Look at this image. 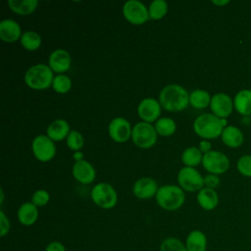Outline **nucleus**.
<instances>
[{
    "label": "nucleus",
    "mask_w": 251,
    "mask_h": 251,
    "mask_svg": "<svg viewBox=\"0 0 251 251\" xmlns=\"http://www.w3.org/2000/svg\"><path fill=\"white\" fill-rule=\"evenodd\" d=\"M159 102L165 110L178 112L187 107L189 103V95L179 84H169L161 90Z\"/></svg>",
    "instance_id": "nucleus-1"
},
{
    "label": "nucleus",
    "mask_w": 251,
    "mask_h": 251,
    "mask_svg": "<svg viewBox=\"0 0 251 251\" xmlns=\"http://www.w3.org/2000/svg\"><path fill=\"white\" fill-rule=\"evenodd\" d=\"M224 128L222 119L209 113L198 116L193 123L195 133L205 139H212L222 135Z\"/></svg>",
    "instance_id": "nucleus-2"
},
{
    "label": "nucleus",
    "mask_w": 251,
    "mask_h": 251,
    "mask_svg": "<svg viewBox=\"0 0 251 251\" xmlns=\"http://www.w3.org/2000/svg\"><path fill=\"white\" fill-rule=\"evenodd\" d=\"M155 198L158 205L164 210L175 211L182 206L185 195L180 186L166 184L158 188Z\"/></svg>",
    "instance_id": "nucleus-3"
},
{
    "label": "nucleus",
    "mask_w": 251,
    "mask_h": 251,
    "mask_svg": "<svg viewBox=\"0 0 251 251\" xmlns=\"http://www.w3.org/2000/svg\"><path fill=\"white\" fill-rule=\"evenodd\" d=\"M53 79V71L45 64L33 65L28 68L25 74V81L26 85L36 90H42L50 87Z\"/></svg>",
    "instance_id": "nucleus-4"
},
{
    "label": "nucleus",
    "mask_w": 251,
    "mask_h": 251,
    "mask_svg": "<svg viewBox=\"0 0 251 251\" xmlns=\"http://www.w3.org/2000/svg\"><path fill=\"white\" fill-rule=\"evenodd\" d=\"M92 201L102 209H112L118 201V194L115 188L106 182H100L91 189Z\"/></svg>",
    "instance_id": "nucleus-5"
},
{
    "label": "nucleus",
    "mask_w": 251,
    "mask_h": 251,
    "mask_svg": "<svg viewBox=\"0 0 251 251\" xmlns=\"http://www.w3.org/2000/svg\"><path fill=\"white\" fill-rule=\"evenodd\" d=\"M157 131L155 127L146 122L137 123L131 131L133 143L143 149L152 147L157 141Z\"/></svg>",
    "instance_id": "nucleus-6"
},
{
    "label": "nucleus",
    "mask_w": 251,
    "mask_h": 251,
    "mask_svg": "<svg viewBox=\"0 0 251 251\" xmlns=\"http://www.w3.org/2000/svg\"><path fill=\"white\" fill-rule=\"evenodd\" d=\"M177 182L182 189L193 192L203 188L204 177L194 168L183 167L177 174Z\"/></svg>",
    "instance_id": "nucleus-7"
},
{
    "label": "nucleus",
    "mask_w": 251,
    "mask_h": 251,
    "mask_svg": "<svg viewBox=\"0 0 251 251\" xmlns=\"http://www.w3.org/2000/svg\"><path fill=\"white\" fill-rule=\"evenodd\" d=\"M202 164L206 171L217 176L226 173L229 168V160L226 155L214 150L203 155Z\"/></svg>",
    "instance_id": "nucleus-8"
},
{
    "label": "nucleus",
    "mask_w": 251,
    "mask_h": 251,
    "mask_svg": "<svg viewBox=\"0 0 251 251\" xmlns=\"http://www.w3.org/2000/svg\"><path fill=\"white\" fill-rule=\"evenodd\" d=\"M31 149L34 157L41 162L52 160L56 154L54 141L44 134L35 136L31 144Z\"/></svg>",
    "instance_id": "nucleus-9"
},
{
    "label": "nucleus",
    "mask_w": 251,
    "mask_h": 251,
    "mask_svg": "<svg viewBox=\"0 0 251 251\" xmlns=\"http://www.w3.org/2000/svg\"><path fill=\"white\" fill-rule=\"evenodd\" d=\"M124 17L133 25H142L149 19L148 8L138 0H128L123 6Z\"/></svg>",
    "instance_id": "nucleus-10"
},
{
    "label": "nucleus",
    "mask_w": 251,
    "mask_h": 251,
    "mask_svg": "<svg viewBox=\"0 0 251 251\" xmlns=\"http://www.w3.org/2000/svg\"><path fill=\"white\" fill-rule=\"evenodd\" d=\"M131 127L127 120L122 117L114 118L108 126V132L110 137L119 143H123L128 140L131 136Z\"/></svg>",
    "instance_id": "nucleus-11"
},
{
    "label": "nucleus",
    "mask_w": 251,
    "mask_h": 251,
    "mask_svg": "<svg viewBox=\"0 0 251 251\" xmlns=\"http://www.w3.org/2000/svg\"><path fill=\"white\" fill-rule=\"evenodd\" d=\"M210 107L212 113L220 119H226L233 110V101L226 93H217L212 96Z\"/></svg>",
    "instance_id": "nucleus-12"
},
{
    "label": "nucleus",
    "mask_w": 251,
    "mask_h": 251,
    "mask_svg": "<svg viewBox=\"0 0 251 251\" xmlns=\"http://www.w3.org/2000/svg\"><path fill=\"white\" fill-rule=\"evenodd\" d=\"M137 113L144 122L150 124L160 117L161 104L154 98H145L138 104Z\"/></svg>",
    "instance_id": "nucleus-13"
},
{
    "label": "nucleus",
    "mask_w": 251,
    "mask_h": 251,
    "mask_svg": "<svg viewBox=\"0 0 251 251\" xmlns=\"http://www.w3.org/2000/svg\"><path fill=\"white\" fill-rule=\"evenodd\" d=\"M71 61V55L67 50L56 49L50 54L48 63L53 72L61 75L70 69Z\"/></svg>",
    "instance_id": "nucleus-14"
},
{
    "label": "nucleus",
    "mask_w": 251,
    "mask_h": 251,
    "mask_svg": "<svg viewBox=\"0 0 251 251\" xmlns=\"http://www.w3.org/2000/svg\"><path fill=\"white\" fill-rule=\"evenodd\" d=\"M158 188L157 182L153 178L141 177L134 182L132 191L139 199H149L156 195Z\"/></svg>",
    "instance_id": "nucleus-15"
},
{
    "label": "nucleus",
    "mask_w": 251,
    "mask_h": 251,
    "mask_svg": "<svg viewBox=\"0 0 251 251\" xmlns=\"http://www.w3.org/2000/svg\"><path fill=\"white\" fill-rule=\"evenodd\" d=\"M73 176L80 183H91L96 176L94 167L87 161L81 160L75 162L73 167Z\"/></svg>",
    "instance_id": "nucleus-16"
},
{
    "label": "nucleus",
    "mask_w": 251,
    "mask_h": 251,
    "mask_svg": "<svg viewBox=\"0 0 251 251\" xmlns=\"http://www.w3.org/2000/svg\"><path fill=\"white\" fill-rule=\"evenodd\" d=\"M22 30L20 25L12 20L5 19L0 23V38L5 42H15L21 39Z\"/></svg>",
    "instance_id": "nucleus-17"
},
{
    "label": "nucleus",
    "mask_w": 251,
    "mask_h": 251,
    "mask_svg": "<svg viewBox=\"0 0 251 251\" xmlns=\"http://www.w3.org/2000/svg\"><path fill=\"white\" fill-rule=\"evenodd\" d=\"M38 218V209L32 202H25L18 210V220L23 226L33 225Z\"/></svg>",
    "instance_id": "nucleus-18"
},
{
    "label": "nucleus",
    "mask_w": 251,
    "mask_h": 251,
    "mask_svg": "<svg viewBox=\"0 0 251 251\" xmlns=\"http://www.w3.org/2000/svg\"><path fill=\"white\" fill-rule=\"evenodd\" d=\"M47 136L53 141H60L68 136L70 133V126L67 121L58 119L53 121L47 127Z\"/></svg>",
    "instance_id": "nucleus-19"
},
{
    "label": "nucleus",
    "mask_w": 251,
    "mask_h": 251,
    "mask_svg": "<svg viewBox=\"0 0 251 251\" xmlns=\"http://www.w3.org/2000/svg\"><path fill=\"white\" fill-rule=\"evenodd\" d=\"M184 244L187 251H206L208 242L203 231L194 229L188 233Z\"/></svg>",
    "instance_id": "nucleus-20"
},
{
    "label": "nucleus",
    "mask_w": 251,
    "mask_h": 251,
    "mask_svg": "<svg viewBox=\"0 0 251 251\" xmlns=\"http://www.w3.org/2000/svg\"><path fill=\"white\" fill-rule=\"evenodd\" d=\"M197 202L204 210L211 211L218 206L219 196L215 189L204 187L197 194Z\"/></svg>",
    "instance_id": "nucleus-21"
},
{
    "label": "nucleus",
    "mask_w": 251,
    "mask_h": 251,
    "mask_svg": "<svg viewBox=\"0 0 251 251\" xmlns=\"http://www.w3.org/2000/svg\"><path fill=\"white\" fill-rule=\"evenodd\" d=\"M222 140L223 142L231 148L239 147L244 140V136L242 131L234 126H227L224 128L222 132Z\"/></svg>",
    "instance_id": "nucleus-22"
},
{
    "label": "nucleus",
    "mask_w": 251,
    "mask_h": 251,
    "mask_svg": "<svg viewBox=\"0 0 251 251\" xmlns=\"http://www.w3.org/2000/svg\"><path fill=\"white\" fill-rule=\"evenodd\" d=\"M233 106L240 115H251V90L242 89L238 91L234 97Z\"/></svg>",
    "instance_id": "nucleus-23"
},
{
    "label": "nucleus",
    "mask_w": 251,
    "mask_h": 251,
    "mask_svg": "<svg viewBox=\"0 0 251 251\" xmlns=\"http://www.w3.org/2000/svg\"><path fill=\"white\" fill-rule=\"evenodd\" d=\"M10 9L19 15H29L33 13L38 5L37 0H9Z\"/></svg>",
    "instance_id": "nucleus-24"
},
{
    "label": "nucleus",
    "mask_w": 251,
    "mask_h": 251,
    "mask_svg": "<svg viewBox=\"0 0 251 251\" xmlns=\"http://www.w3.org/2000/svg\"><path fill=\"white\" fill-rule=\"evenodd\" d=\"M203 159L202 152L197 147H188L184 149V151L181 154V161L185 165V167H191L194 168L195 166H198Z\"/></svg>",
    "instance_id": "nucleus-25"
},
{
    "label": "nucleus",
    "mask_w": 251,
    "mask_h": 251,
    "mask_svg": "<svg viewBox=\"0 0 251 251\" xmlns=\"http://www.w3.org/2000/svg\"><path fill=\"white\" fill-rule=\"evenodd\" d=\"M211 96L209 92L203 89L193 90L189 94V104L197 109L206 108L211 103Z\"/></svg>",
    "instance_id": "nucleus-26"
},
{
    "label": "nucleus",
    "mask_w": 251,
    "mask_h": 251,
    "mask_svg": "<svg viewBox=\"0 0 251 251\" xmlns=\"http://www.w3.org/2000/svg\"><path fill=\"white\" fill-rule=\"evenodd\" d=\"M21 44L22 46L28 50L34 51L38 49L41 45V37L40 35L33 30H26L21 36Z\"/></svg>",
    "instance_id": "nucleus-27"
},
{
    "label": "nucleus",
    "mask_w": 251,
    "mask_h": 251,
    "mask_svg": "<svg viewBox=\"0 0 251 251\" xmlns=\"http://www.w3.org/2000/svg\"><path fill=\"white\" fill-rule=\"evenodd\" d=\"M155 129L159 135L170 136L175 133L176 126L173 119L168 117L159 118L155 123Z\"/></svg>",
    "instance_id": "nucleus-28"
},
{
    "label": "nucleus",
    "mask_w": 251,
    "mask_h": 251,
    "mask_svg": "<svg viewBox=\"0 0 251 251\" xmlns=\"http://www.w3.org/2000/svg\"><path fill=\"white\" fill-rule=\"evenodd\" d=\"M149 18L152 20H160L168 13V3L165 0H154L150 3Z\"/></svg>",
    "instance_id": "nucleus-29"
},
{
    "label": "nucleus",
    "mask_w": 251,
    "mask_h": 251,
    "mask_svg": "<svg viewBox=\"0 0 251 251\" xmlns=\"http://www.w3.org/2000/svg\"><path fill=\"white\" fill-rule=\"evenodd\" d=\"M52 87L58 93H67L72 87V80L64 74L58 75L53 79Z\"/></svg>",
    "instance_id": "nucleus-30"
},
{
    "label": "nucleus",
    "mask_w": 251,
    "mask_h": 251,
    "mask_svg": "<svg viewBox=\"0 0 251 251\" xmlns=\"http://www.w3.org/2000/svg\"><path fill=\"white\" fill-rule=\"evenodd\" d=\"M160 251H187L185 244L176 237H167L160 244Z\"/></svg>",
    "instance_id": "nucleus-31"
},
{
    "label": "nucleus",
    "mask_w": 251,
    "mask_h": 251,
    "mask_svg": "<svg viewBox=\"0 0 251 251\" xmlns=\"http://www.w3.org/2000/svg\"><path fill=\"white\" fill-rule=\"evenodd\" d=\"M84 144V138L82 134L77 130H71L67 136V145L69 149L76 152L80 151Z\"/></svg>",
    "instance_id": "nucleus-32"
},
{
    "label": "nucleus",
    "mask_w": 251,
    "mask_h": 251,
    "mask_svg": "<svg viewBox=\"0 0 251 251\" xmlns=\"http://www.w3.org/2000/svg\"><path fill=\"white\" fill-rule=\"evenodd\" d=\"M236 168L242 176H251V155L241 156L236 163Z\"/></svg>",
    "instance_id": "nucleus-33"
},
{
    "label": "nucleus",
    "mask_w": 251,
    "mask_h": 251,
    "mask_svg": "<svg viewBox=\"0 0 251 251\" xmlns=\"http://www.w3.org/2000/svg\"><path fill=\"white\" fill-rule=\"evenodd\" d=\"M49 199H50V195L45 189H38L31 196V202L36 207L45 206L49 202Z\"/></svg>",
    "instance_id": "nucleus-34"
},
{
    "label": "nucleus",
    "mask_w": 251,
    "mask_h": 251,
    "mask_svg": "<svg viewBox=\"0 0 251 251\" xmlns=\"http://www.w3.org/2000/svg\"><path fill=\"white\" fill-rule=\"evenodd\" d=\"M10 230V221L3 211H0V235L3 237Z\"/></svg>",
    "instance_id": "nucleus-35"
},
{
    "label": "nucleus",
    "mask_w": 251,
    "mask_h": 251,
    "mask_svg": "<svg viewBox=\"0 0 251 251\" xmlns=\"http://www.w3.org/2000/svg\"><path fill=\"white\" fill-rule=\"evenodd\" d=\"M220 183V178L217 175H213V174H209L204 177V185L206 187L209 188H215L219 185Z\"/></svg>",
    "instance_id": "nucleus-36"
},
{
    "label": "nucleus",
    "mask_w": 251,
    "mask_h": 251,
    "mask_svg": "<svg viewBox=\"0 0 251 251\" xmlns=\"http://www.w3.org/2000/svg\"><path fill=\"white\" fill-rule=\"evenodd\" d=\"M44 251H67L64 244L60 241H51L47 244Z\"/></svg>",
    "instance_id": "nucleus-37"
},
{
    "label": "nucleus",
    "mask_w": 251,
    "mask_h": 251,
    "mask_svg": "<svg viewBox=\"0 0 251 251\" xmlns=\"http://www.w3.org/2000/svg\"><path fill=\"white\" fill-rule=\"evenodd\" d=\"M198 148L200 149L201 152H204V154H206V153H208V152L211 151V149H212V144H211V142L208 141V140H202V141L199 143V147H198Z\"/></svg>",
    "instance_id": "nucleus-38"
},
{
    "label": "nucleus",
    "mask_w": 251,
    "mask_h": 251,
    "mask_svg": "<svg viewBox=\"0 0 251 251\" xmlns=\"http://www.w3.org/2000/svg\"><path fill=\"white\" fill-rule=\"evenodd\" d=\"M74 159L75 160V162H78V161H81L82 160V157H83V153L81 151H76L74 153Z\"/></svg>",
    "instance_id": "nucleus-39"
},
{
    "label": "nucleus",
    "mask_w": 251,
    "mask_h": 251,
    "mask_svg": "<svg viewBox=\"0 0 251 251\" xmlns=\"http://www.w3.org/2000/svg\"><path fill=\"white\" fill-rule=\"evenodd\" d=\"M213 3H214L215 5L222 6V5H226V4L229 3V1H227V0H226V1H213Z\"/></svg>",
    "instance_id": "nucleus-40"
}]
</instances>
